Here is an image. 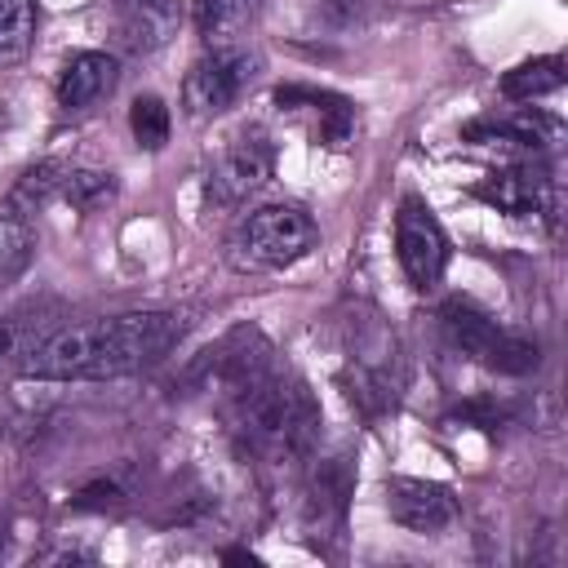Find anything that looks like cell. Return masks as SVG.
Returning a JSON list of instances; mask_svg holds the SVG:
<instances>
[{"label":"cell","mask_w":568,"mask_h":568,"mask_svg":"<svg viewBox=\"0 0 568 568\" xmlns=\"http://www.w3.org/2000/svg\"><path fill=\"white\" fill-rule=\"evenodd\" d=\"M186 333V315L178 311H124L71 328H53L22 364V377L36 382H98L124 377L155 364Z\"/></svg>","instance_id":"obj_1"},{"label":"cell","mask_w":568,"mask_h":568,"mask_svg":"<svg viewBox=\"0 0 568 568\" xmlns=\"http://www.w3.org/2000/svg\"><path fill=\"white\" fill-rule=\"evenodd\" d=\"M315 244V222L297 204H262L231 235V262L240 271H284Z\"/></svg>","instance_id":"obj_4"},{"label":"cell","mask_w":568,"mask_h":568,"mask_svg":"<svg viewBox=\"0 0 568 568\" xmlns=\"http://www.w3.org/2000/svg\"><path fill=\"white\" fill-rule=\"evenodd\" d=\"M222 559H240V564H257V555H248V550H226Z\"/></svg>","instance_id":"obj_25"},{"label":"cell","mask_w":568,"mask_h":568,"mask_svg":"<svg viewBox=\"0 0 568 568\" xmlns=\"http://www.w3.org/2000/svg\"><path fill=\"white\" fill-rule=\"evenodd\" d=\"M342 386L351 404H359L364 413H386L399 395V346H395V333L373 311H359L346 320Z\"/></svg>","instance_id":"obj_3"},{"label":"cell","mask_w":568,"mask_h":568,"mask_svg":"<svg viewBox=\"0 0 568 568\" xmlns=\"http://www.w3.org/2000/svg\"><path fill=\"white\" fill-rule=\"evenodd\" d=\"M58 311L49 302H22L13 311H0V364H27V355L53 333Z\"/></svg>","instance_id":"obj_13"},{"label":"cell","mask_w":568,"mask_h":568,"mask_svg":"<svg viewBox=\"0 0 568 568\" xmlns=\"http://www.w3.org/2000/svg\"><path fill=\"white\" fill-rule=\"evenodd\" d=\"M275 102H280V111L302 115L311 124L315 142H324V146H346L351 133H355V106L346 98H337V93L288 84V89H275Z\"/></svg>","instance_id":"obj_10"},{"label":"cell","mask_w":568,"mask_h":568,"mask_svg":"<svg viewBox=\"0 0 568 568\" xmlns=\"http://www.w3.org/2000/svg\"><path fill=\"white\" fill-rule=\"evenodd\" d=\"M275 169V146L262 129H240L235 138H226V146L217 151L213 160V173H209V195L222 200V204H240L248 200L253 191L266 186Z\"/></svg>","instance_id":"obj_7"},{"label":"cell","mask_w":568,"mask_h":568,"mask_svg":"<svg viewBox=\"0 0 568 568\" xmlns=\"http://www.w3.org/2000/svg\"><path fill=\"white\" fill-rule=\"evenodd\" d=\"M364 9H368V0H328V13H333L337 22H359Z\"/></svg>","instance_id":"obj_24"},{"label":"cell","mask_w":568,"mask_h":568,"mask_svg":"<svg viewBox=\"0 0 568 568\" xmlns=\"http://www.w3.org/2000/svg\"><path fill=\"white\" fill-rule=\"evenodd\" d=\"M36 0H0V67H18L36 44Z\"/></svg>","instance_id":"obj_17"},{"label":"cell","mask_w":568,"mask_h":568,"mask_svg":"<svg viewBox=\"0 0 568 568\" xmlns=\"http://www.w3.org/2000/svg\"><path fill=\"white\" fill-rule=\"evenodd\" d=\"M439 328H444V337H448L462 355H470V359H479V364H488V368H497V373H532V368L541 364L537 342H528V337L501 328V324H497L493 315H484L475 302H462V297L444 302V306H439Z\"/></svg>","instance_id":"obj_5"},{"label":"cell","mask_w":568,"mask_h":568,"mask_svg":"<svg viewBox=\"0 0 568 568\" xmlns=\"http://www.w3.org/2000/svg\"><path fill=\"white\" fill-rule=\"evenodd\" d=\"M115 22H120V40L146 53L164 44L173 31V0H115Z\"/></svg>","instance_id":"obj_14"},{"label":"cell","mask_w":568,"mask_h":568,"mask_svg":"<svg viewBox=\"0 0 568 568\" xmlns=\"http://www.w3.org/2000/svg\"><path fill=\"white\" fill-rule=\"evenodd\" d=\"M395 253H399V266H404L413 288L439 284V275L448 266V235L435 222L430 204L417 195H408L395 213Z\"/></svg>","instance_id":"obj_6"},{"label":"cell","mask_w":568,"mask_h":568,"mask_svg":"<svg viewBox=\"0 0 568 568\" xmlns=\"http://www.w3.org/2000/svg\"><path fill=\"white\" fill-rule=\"evenodd\" d=\"M129 129H133L138 146L160 151V146L169 142V106H164L155 93L133 98V106H129Z\"/></svg>","instance_id":"obj_22"},{"label":"cell","mask_w":568,"mask_h":568,"mask_svg":"<svg viewBox=\"0 0 568 568\" xmlns=\"http://www.w3.org/2000/svg\"><path fill=\"white\" fill-rule=\"evenodd\" d=\"M479 200H488L493 209L501 213H550L555 204V191H550V178L537 173V169H501V173H488L479 186H475Z\"/></svg>","instance_id":"obj_11"},{"label":"cell","mask_w":568,"mask_h":568,"mask_svg":"<svg viewBox=\"0 0 568 568\" xmlns=\"http://www.w3.org/2000/svg\"><path fill=\"white\" fill-rule=\"evenodd\" d=\"M231 430L266 462H297L320 439V404L297 377L262 373L231 390Z\"/></svg>","instance_id":"obj_2"},{"label":"cell","mask_w":568,"mask_h":568,"mask_svg":"<svg viewBox=\"0 0 568 568\" xmlns=\"http://www.w3.org/2000/svg\"><path fill=\"white\" fill-rule=\"evenodd\" d=\"M248 80H253V58L244 49H235V44L231 49H213L186 71L182 102H186L191 115H217L244 93Z\"/></svg>","instance_id":"obj_8"},{"label":"cell","mask_w":568,"mask_h":568,"mask_svg":"<svg viewBox=\"0 0 568 568\" xmlns=\"http://www.w3.org/2000/svg\"><path fill=\"white\" fill-rule=\"evenodd\" d=\"M506 138V142H519V146H546L555 133H559V124L550 120V115H541V111H532V106H524V111H510V115H493V120H479V124H470L466 129V138Z\"/></svg>","instance_id":"obj_16"},{"label":"cell","mask_w":568,"mask_h":568,"mask_svg":"<svg viewBox=\"0 0 568 568\" xmlns=\"http://www.w3.org/2000/svg\"><path fill=\"white\" fill-rule=\"evenodd\" d=\"M253 13H257V0H195L200 36L213 49H231L240 40V31L253 22Z\"/></svg>","instance_id":"obj_15"},{"label":"cell","mask_w":568,"mask_h":568,"mask_svg":"<svg viewBox=\"0 0 568 568\" xmlns=\"http://www.w3.org/2000/svg\"><path fill=\"white\" fill-rule=\"evenodd\" d=\"M62 178H67V164H62V160H40V164L22 169V178H18L13 191H9V209L36 213V209L53 204V200L62 195Z\"/></svg>","instance_id":"obj_19"},{"label":"cell","mask_w":568,"mask_h":568,"mask_svg":"<svg viewBox=\"0 0 568 568\" xmlns=\"http://www.w3.org/2000/svg\"><path fill=\"white\" fill-rule=\"evenodd\" d=\"M120 501V488L115 484H93V488H84L80 497H75V506L84 510V506H115Z\"/></svg>","instance_id":"obj_23"},{"label":"cell","mask_w":568,"mask_h":568,"mask_svg":"<svg viewBox=\"0 0 568 568\" xmlns=\"http://www.w3.org/2000/svg\"><path fill=\"white\" fill-rule=\"evenodd\" d=\"M386 510L399 528L435 537L444 528L457 524V497L453 488L435 484V479H413V475H395L386 479Z\"/></svg>","instance_id":"obj_9"},{"label":"cell","mask_w":568,"mask_h":568,"mask_svg":"<svg viewBox=\"0 0 568 568\" xmlns=\"http://www.w3.org/2000/svg\"><path fill=\"white\" fill-rule=\"evenodd\" d=\"M31 253H36L31 217L4 204V209H0V288H4V284H13V280L27 271Z\"/></svg>","instance_id":"obj_18"},{"label":"cell","mask_w":568,"mask_h":568,"mask_svg":"<svg viewBox=\"0 0 568 568\" xmlns=\"http://www.w3.org/2000/svg\"><path fill=\"white\" fill-rule=\"evenodd\" d=\"M58 200L71 204V209H80V213L102 209V204L115 200V178L102 173V169H75V164H67V178H62V195Z\"/></svg>","instance_id":"obj_21"},{"label":"cell","mask_w":568,"mask_h":568,"mask_svg":"<svg viewBox=\"0 0 568 568\" xmlns=\"http://www.w3.org/2000/svg\"><path fill=\"white\" fill-rule=\"evenodd\" d=\"M559 84H564V58H559V53L519 62L515 71L501 75V93L515 98V102H532V98H541V93H555Z\"/></svg>","instance_id":"obj_20"},{"label":"cell","mask_w":568,"mask_h":568,"mask_svg":"<svg viewBox=\"0 0 568 568\" xmlns=\"http://www.w3.org/2000/svg\"><path fill=\"white\" fill-rule=\"evenodd\" d=\"M120 80V67L111 53H98V49H84V53H71L67 67L58 71V102L67 111H84L93 106L98 98H106Z\"/></svg>","instance_id":"obj_12"}]
</instances>
